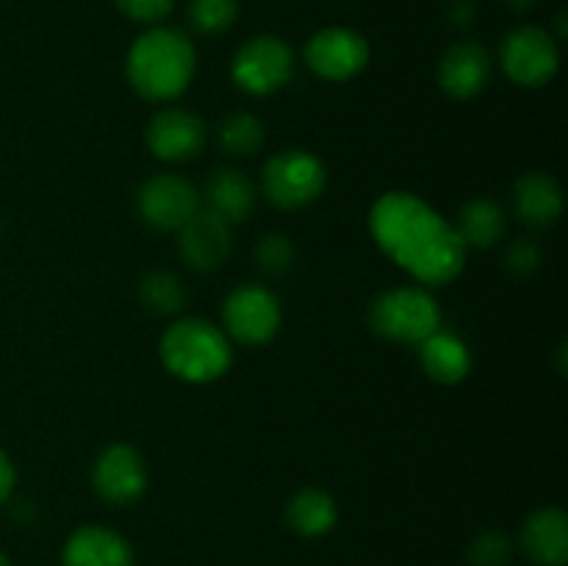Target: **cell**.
<instances>
[{"mask_svg": "<svg viewBox=\"0 0 568 566\" xmlns=\"http://www.w3.org/2000/svg\"><path fill=\"white\" fill-rule=\"evenodd\" d=\"M369 225L383 253L427 286H444L464 270L466 247L455 225L416 194H383Z\"/></svg>", "mask_w": 568, "mask_h": 566, "instance_id": "1", "label": "cell"}, {"mask_svg": "<svg viewBox=\"0 0 568 566\" xmlns=\"http://www.w3.org/2000/svg\"><path fill=\"white\" fill-rule=\"evenodd\" d=\"M194 75V48L178 28H153L133 42L128 78L142 98L164 103L186 92Z\"/></svg>", "mask_w": 568, "mask_h": 566, "instance_id": "2", "label": "cell"}, {"mask_svg": "<svg viewBox=\"0 0 568 566\" xmlns=\"http://www.w3.org/2000/svg\"><path fill=\"white\" fill-rule=\"evenodd\" d=\"M161 361L175 377L189 383L216 381L233 361L231 342L205 320H181L161 338Z\"/></svg>", "mask_w": 568, "mask_h": 566, "instance_id": "3", "label": "cell"}, {"mask_svg": "<svg viewBox=\"0 0 568 566\" xmlns=\"http://www.w3.org/2000/svg\"><path fill=\"white\" fill-rule=\"evenodd\" d=\"M369 322L383 338L419 344L442 331V309L425 289H392L372 303Z\"/></svg>", "mask_w": 568, "mask_h": 566, "instance_id": "4", "label": "cell"}, {"mask_svg": "<svg viewBox=\"0 0 568 566\" xmlns=\"http://www.w3.org/2000/svg\"><path fill=\"white\" fill-rule=\"evenodd\" d=\"M261 183H264V194L272 205L294 211L320 198L327 183V172L316 155L305 153V150H286L266 161Z\"/></svg>", "mask_w": 568, "mask_h": 566, "instance_id": "5", "label": "cell"}, {"mask_svg": "<svg viewBox=\"0 0 568 566\" xmlns=\"http://www.w3.org/2000/svg\"><path fill=\"white\" fill-rule=\"evenodd\" d=\"M233 81L250 94H272L294 75V53L283 39L255 37L233 55Z\"/></svg>", "mask_w": 568, "mask_h": 566, "instance_id": "6", "label": "cell"}, {"mask_svg": "<svg viewBox=\"0 0 568 566\" xmlns=\"http://www.w3.org/2000/svg\"><path fill=\"white\" fill-rule=\"evenodd\" d=\"M203 209L192 181L172 172H159L139 189V214L159 231H181Z\"/></svg>", "mask_w": 568, "mask_h": 566, "instance_id": "7", "label": "cell"}, {"mask_svg": "<svg viewBox=\"0 0 568 566\" xmlns=\"http://www.w3.org/2000/svg\"><path fill=\"white\" fill-rule=\"evenodd\" d=\"M560 64L558 44L536 26L516 28L503 42V67L519 87H544L555 78Z\"/></svg>", "mask_w": 568, "mask_h": 566, "instance_id": "8", "label": "cell"}, {"mask_svg": "<svg viewBox=\"0 0 568 566\" xmlns=\"http://www.w3.org/2000/svg\"><path fill=\"white\" fill-rule=\"evenodd\" d=\"M227 333L242 344H266L281 327V305L270 289L250 283L227 294L222 305Z\"/></svg>", "mask_w": 568, "mask_h": 566, "instance_id": "9", "label": "cell"}, {"mask_svg": "<svg viewBox=\"0 0 568 566\" xmlns=\"http://www.w3.org/2000/svg\"><path fill=\"white\" fill-rule=\"evenodd\" d=\"M305 61L327 81H347L369 64V44L349 28H325L305 44Z\"/></svg>", "mask_w": 568, "mask_h": 566, "instance_id": "10", "label": "cell"}, {"mask_svg": "<svg viewBox=\"0 0 568 566\" xmlns=\"http://www.w3.org/2000/svg\"><path fill=\"white\" fill-rule=\"evenodd\" d=\"M92 486L111 505H128L139 499L148 488V469H144L142 455L128 444H111L94 464Z\"/></svg>", "mask_w": 568, "mask_h": 566, "instance_id": "11", "label": "cell"}, {"mask_svg": "<svg viewBox=\"0 0 568 566\" xmlns=\"http://www.w3.org/2000/svg\"><path fill=\"white\" fill-rule=\"evenodd\" d=\"M148 148L153 150L155 159L161 161H189L203 153L205 133L203 120L192 111L164 109L148 122Z\"/></svg>", "mask_w": 568, "mask_h": 566, "instance_id": "12", "label": "cell"}, {"mask_svg": "<svg viewBox=\"0 0 568 566\" xmlns=\"http://www.w3.org/2000/svg\"><path fill=\"white\" fill-rule=\"evenodd\" d=\"M178 244H181V255L189 266L200 272L220 270L231 255V225L211 211L200 209L181 228Z\"/></svg>", "mask_w": 568, "mask_h": 566, "instance_id": "13", "label": "cell"}, {"mask_svg": "<svg viewBox=\"0 0 568 566\" xmlns=\"http://www.w3.org/2000/svg\"><path fill=\"white\" fill-rule=\"evenodd\" d=\"M491 78V59L486 48L475 42H458L444 53L438 64V81L449 98L469 100L477 92H483Z\"/></svg>", "mask_w": 568, "mask_h": 566, "instance_id": "14", "label": "cell"}, {"mask_svg": "<svg viewBox=\"0 0 568 566\" xmlns=\"http://www.w3.org/2000/svg\"><path fill=\"white\" fill-rule=\"evenodd\" d=\"M200 203H203L205 211H211V214H216L220 220H225L227 225H236V222H244L253 214L255 186L242 170L220 166V170L211 172L209 181H205Z\"/></svg>", "mask_w": 568, "mask_h": 566, "instance_id": "15", "label": "cell"}, {"mask_svg": "<svg viewBox=\"0 0 568 566\" xmlns=\"http://www.w3.org/2000/svg\"><path fill=\"white\" fill-rule=\"evenodd\" d=\"M64 566H133V549L120 533L87 525L67 538Z\"/></svg>", "mask_w": 568, "mask_h": 566, "instance_id": "16", "label": "cell"}, {"mask_svg": "<svg viewBox=\"0 0 568 566\" xmlns=\"http://www.w3.org/2000/svg\"><path fill=\"white\" fill-rule=\"evenodd\" d=\"M521 549L538 566H566L568 519L564 511L541 508L521 527Z\"/></svg>", "mask_w": 568, "mask_h": 566, "instance_id": "17", "label": "cell"}, {"mask_svg": "<svg viewBox=\"0 0 568 566\" xmlns=\"http://www.w3.org/2000/svg\"><path fill=\"white\" fill-rule=\"evenodd\" d=\"M514 209L521 222L532 228H547L564 211V194L558 181L547 172H530L514 189Z\"/></svg>", "mask_w": 568, "mask_h": 566, "instance_id": "18", "label": "cell"}, {"mask_svg": "<svg viewBox=\"0 0 568 566\" xmlns=\"http://www.w3.org/2000/svg\"><path fill=\"white\" fill-rule=\"evenodd\" d=\"M419 358L427 375L438 383H460L471 370V355L466 344L453 333L436 331L419 342Z\"/></svg>", "mask_w": 568, "mask_h": 566, "instance_id": "19", "label": "cell"}, {"mask_svg": "<svg viewBox=\"0 0 568 566\" xmlns=\"http://www.w3.org/2000/svg\"><path fill=\"white\" fill-rule=\"evenodd\" d=\"M336 519V503H333L331 494L322 492V488H303V492H297L288 499L286 522L294 533H300V536H325V533L333 530Z\"/></svg>", "mask_w": 568, "mask_h": 566, "instance_id": "20", "label": "cell"}, {"mask_svg": "<svg viewBox=\"0 0 568 566\" xmlns=\"http://www.w3.org/2000/svg\"><path fill=\"white\" fill-rule=\"evenodd\" d=\"M464 247H491L505 233V214L494 200L477 198L460 209L458 222H455Z\"/></svg>", "mask_w": 568, "mask_h": 566, "instance_id": "21", "label": "cell"}, {"mask_svg": "<svg viewBox=\"0 0 568 566\" xmlns=\"http://www.w3.org/2000/svg\"><path fill=\"white\" fill-rule=\"evenodd\" d=\"M139 297H142L148 311L170 316L183 309V303H186V289H183L181 277L170 275V272H153V275H148L139 283Z\"/></svg>", "mask_w": 568, "mask_h": 566, "instance_id": "22", "label": "cell"}, {"mask_svg": "<svg viewBox=\"0 0 568 566\" xmlns=\"http://www.w3.org/2000/svg\"><path fill=\"white\" fill-rule=\"evenodd\" d=\"M220 144L231 155H253L264 144V125L253 114H233L220 125Z\"/></svg>", "mask_w": 568, "mask_h": 566, "instance_id": "23", "label": "cell"}, {"mask_svg": "<svg viewBox=\"0 0 568 566\" xmlns=\"http://www.w3.org/2000/svg\"><path fill=\"white\" fill-rule=\"evenodd\" d=\"M239 14L236 0H192L189 22L200 33H222L233 26Z\"/></svg>", "mask_w": 568, "mask_h": 566, "instance_id": "24", "label": "cell"}, {"mask_svg": "<svg viewBox=\"0 0 568 566\" xmlns=\"http://www.w3.org/2000/svg\"><path fill=\"white\" fill-rule=\"evenodd\" d=\"M466 558L471 566H508L514 558V542L499 530L480 533L466 549Z\"/></svg>", "mask_w": 568, "mask_h": 566, "instance_id": "25", "label": "cell"}, {"mask_svg": "<svg viewBox=\"0 0 568 566\" xmlns=\"http://www.w3.org/2000/svg\"><path fill=\"white\" fill-rule=\"evenodd\" d=\"M292 259H294L292 242H288L286 236H281V233H270V236L261 239V244L255 247V261H258L261 270L270 272V275H281V272H286L288 266H292Z\"/></svg>", "mask_w": 568, "mask_h": 566, "instance_id": "26", "label": "cell"}, {"mask_svg": "<svg viewBox=\"0 0 568 566\" xmlns=\"http://www.w3.org/2000/svg\"><path fill=\"white\" fill-rule=\"evenodd\" d=\"M175 0H116L120 11L136 22H161L172 11Z\"/></svg>", "mask_w": 568, "mask_h": 566, "instance_id": "27", "label": "cell"}, {"mask_svg": "<svg viewBox=\"0 0 568 566\" xmlns=\"http://www.w3.org/2000/svg\"><path fill=\"white\" fill-rule=\"evenodd\" d=\"M505 264H508V270L516 272V275H530V272H536L538 264H541V250L532 242H527V239H521V242L510 244Z\"/></svg>", "mask_w": 568, "mask_h": 566, "instance_id": "28", "label": "cell"}, {"mask_svg": "<svg viewBox=\"0 0 568 566\" xmlns=\"http://www.w3.org/2000/svg\"><path fill=\"white\" fill-rule=\"evenodd\" d=\"M447 17L453 26L469 28L471 22H475V6H471V0H453V3H449Z\"/></svg>", "mask_w": 568, "mask_h": 566, "instance_id": "29", "label": "cell"}, {"mask_svg": "<svg viewBox=\"0 0 568 566\" xmlns=\"http://www.w3.org/2000/svg\"><path fill=\"white\" fill-rule=\"evenodd\" d=\"M11 488H14V466H11L9 455L0 449V505L9 499Z\"/></svg>", "mask_w": 568, "mask_h": 566, "instance_id": "30", "label": "cell"}, {"mask_svg": "<svg viewBox=\"0 0 568 566\" xmlns=\"http://www.w3.org/2000/svg\"><path fill=\"white\" fill-rule=\"evenodd\" d=\"M505 3L516 11H525V9H532V6H536V0H505Z\"/></svg>", "mask_w": 568, "mask_h": 566, "instance_id": "31", "label": "cell"}, {"mask_svg": "<svg viewBox=\"0 0 568 566\" xmlns=\"http://www.w3.org/2000/svg\"><path fill=\"white\" fill-rule=\"evenodd\" d=\"M0 566H11V560H9V558H6V555H3V553H0Z\"/></svg>", "mask_w": 568, "mask_h": 566, "instance_id": "32", "label": "cell"}]
</instances>
